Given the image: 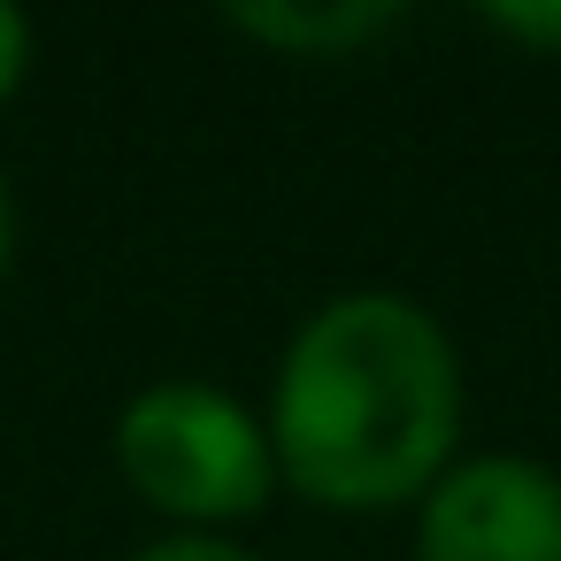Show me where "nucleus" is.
Wrapping results in <instances>:
<instances>
[{"label":"nucleus","instance_id":"f257e3e1","mask_svg":"<svg viewBox=\"0 0 561 561\" xmlns=\"http://www.w3.org/2000/svg\"><path fill=\"white\" fill-rule=\"evenodd\" d=\"M277 477L339 515L415 507L461 438L454 331L400 285H354L316 300L270 377Z\"/></svg>","mask_w":561,"mask_h":561},{"label":"nucleus","instance_id":"f03ea898","mask_svg":"<svg viewBox=\"0 0 561 561\" xmlns=\"http://www.w3.org/2000/svg\"><path fill=\"white\" fill-rule=\"evenodd\" d=\"M116 469L124 484L170 515L178 530H231L247 515H262L277 500V446L270 423L208 385V377H154L116 408Z\"/></svg>","mask_w":561,"mask_h":561},{"label":"nucleus","instance_id":"7ed1b4c3","mask_svg":"<svg viewBox=\"0 0 561 561\" xmlns=\"http://www.w3.org/2000/svg\"><path fill=\"white\" fill-rule=\"evenodd\" d=\"M415 561H561V469L461 454L415 500Z\"/></svg>","mask_w":561,"mask_h":561},{"label":"nucleus","instance_id":"20e7f679","mask_svg":"<svg viewBox=\"0 0 561 561\" xmlns=\"http://www.w3.org/2000/svg\"><path fill=\"white\" fill-rule=\"evenodd\" d=\"M400 0H239L224 9V24L285 62H346L362 47H377L385 32H400Z\"/></svg>","mask_w":561,"mask_h":561},{"label":"nucleus","instance_id":"39448f33","mask_svg":"<svg viewBox=\"0 0 561 561\" xmlns=\"http://www.w3.org/2000/svg\"><path fill=\"white\" fill-rule=\"evenodd\" d=\"M477 24L530 47V55H561V0H484Z\"/></svg>","mask_w":561,"mask_h":561},{"label":"nucleus","instance_id":"423d86ee","mask_svg":"<svg viewBox=\"0 0 561 561\" xmlns=\"http://www.w3.org/2000/svg\"><path fill=\"white\" fill-rule=\"evenodd\" d=\"M131 561H262L254 546H239L231 530H162L154 546H139Z\"/></svg>","mask_w":561,"mask_h":561},{"label":"nucleus","instance_id":"0eeeda50","mask_svg":"<svg viewBox=\"0 0 561 561\" xmlns=\"http://www.w3.org/2000/svg\"><path fill=\"white\" fill-rule=\"evenodd\" d=\"M32 47H39L32 16L16 9V0H0V108L24 93V78H32Z\"/></svg>","mask_w":561,"mask_h":561},{"label":"nucleus","instance_id":"6e6552de","mask_svg":"<svg viewBox=\"0 0 561 561\" xmlns=\"http://www.w3.org/2000/svg\"><path fill=\"white\" fill-rule=\"evenodd\" d=\"M9 254H16V208H9V178H0V277H9Z\"/></svg>","mask_w":561,"mask_h":561}]
</instances>
